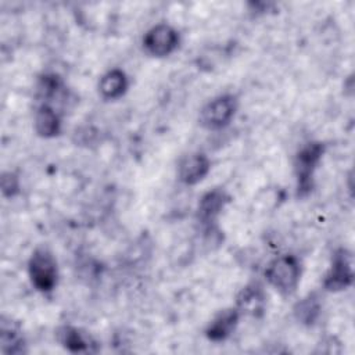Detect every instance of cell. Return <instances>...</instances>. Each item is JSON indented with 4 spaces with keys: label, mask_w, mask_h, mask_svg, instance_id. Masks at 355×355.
Listing matches in <instances>:
<instances>
[{
    "label": "cell",
    "mask_w": 355,
    "mask_h": 355,
    "mask_svg": "<svg viewBox=\"0 0 355 355\" xmlns=\"http://www.w3.org/2000/svg\"><path fill=\"white\" fill-rule=\"evenodd\" d=\"M266 283L280 295L294 294L302 277V262L291 252L277 254L266 263L263 269Z\"/></svg>",
    "instance_id": "cell-1"
},
{
    "label": "cell",
    "mask_w": 355,
    "mask_h": 355,
    "mask_svg": "<svg viewBox=\"0 0 355 355\" xmlns=\"http://www.w3.org/2000/svg\"><path fill=\"white\" fill-rule=\"evenodd\" d=\"M28 276L31 284L43 294L51 293L58 284V262L53 251L46 245L36 247L28 259Z\"/></svg>",
    "instance_id": "cell-2"
},
{
    "label": "cell",
    "mask_w": 355,
    "mask_h": 355,
    "mask_svg": "<svg viewBox=\"0 0 355 355\" xmlns=\"http://www.w3.org/2000/svg\"><path fill=\"white\" fill-rule=\"evenodd\" d=\"M326 147L322 141H308L300 147L294 157V175L297 183V194L306 196L313 187V176L320 164Z\"/></svg>",
    "instance_id": "cell-3"
},
{
    "label": "cell",
    "mask_w": 355,
    "mask_h": 355,
    "mask_svg": "<svg viewBox=\"0 0 355 355\" xmlns=\"http://www.w3.org/2000/svg\"><path fill=\"white\" fill-rule=\"evenodd\" d=\"M237 110V96L233 93H220L201 107L198 122L207 130H222L234 119Z\"/></svg>",
    "instance_id": "cell-4"
},
{
    "label": "cell",
    "mask_w": 355,
    "mask_h": 355,
    "mask_svg": "<svg viewBox=\"0 0 355 355\" xmlns=\"http://www.w3.org/2000/svg\"><path fill=\"white\" fill-rule=\"evenodd\" d=\"M141 46L150 57L165 58L173 54L180 46V33L173 25L159 22L146 31Z\"/></svg>",
    "instance_id": "cell-5"
},
{
    "label": "cell",
    "mask_w": 355,
    "mask_h": 355,
    "mask_svg": "<svg viewBox=\"0 0 355 355\" xmlns=\"http://www.w3.org/2000/svg\"><path fill=\"white\" fill-rule=\"evenodd\" d=\"M354 282V258L352 252L344 247L331 254L329 269L323 277V290L338 293L347 290Z\"/></svg>",
    "instance_id": "cell-6"
},
{
    "label": "cell",
    "mask_w": 355,
    "mask_h": 355,
    "mask_svg": "<svg viewBox=\"0 0 355 355\" xmlns=\"http://www.w3.org/2000/svg\"><path fill=\"white\" fill-rule=\"evenodd\" d=\"M232 201L230 194L223 187H214L205 191L197 204V219L204 227L216 225L218 218Z\"/></svg>",
    "instance_id": "cell-7"
},
{
    "label": "cell",
    "mask_w": 355,
    "mask_h": 355,
    "mask_svg": "<svg viewBox=\"0 0 355 355\" xmlns=\"http://www.w3.org/2000/svg\"><path fill=\"white\" fill-rule=\"evenodd\" d=\"M211 171V159L205 153L193 151L183 155L176 166L178 180L184 186L201 183Z\"/></svg>",
    "instance_id": "cell-8"
},
{
    "label": "cell",
    "mask_w": 355,
    "mask_h": 355,
    "mask_svg": "<svg viewBox=\"0 0 355 355\" xmlns=\"http://www.w3.org/2000/svg\"><path fill=\"white\" fill-rule=\"evenodd\" d=\"M266 293L259 282H248L236 294L234 306L241 316L262 318L266 311Z\"/></svg>",
    "instance_id": "cell-9"
},
{
    "label": "cell",
    "mask_w": 355,
    "mask_h": 355,
    "mask_svg": "<svg viewBox=\"0 0 355 355\" xmlns=\"http://www.w3.org/2000/svg\"><path fill=\"white\" fill-rule=\"evenodd\" d=\"M241 318V313L234 305L223 308L218 311L208 322L204 334L212 343H223L236 331Z\"/></svg>",
    "instance_id": "cell-10"
},
{
    "label": "cell",
    "mask_w": 355,
    "mask_h": 355,
    "mask_svg": "<svg viewBox=\"0 0 355 355\" xmlns=\"http://www.w3.org/2000/svg\"><path fill=\"white\" fill-rule=\"evenodd\" d=\"M62 121L58 111L49 103H40L33 114V130L42 139H53L61 133Z\"/></svg>",
    "instance_id": "cell-11"
},
{
    "label": "cell",
    "mask_w": 355,
    "mask_h": 355,
    "mask_svg": "<svg viewBox=\"0 0 355 355\" xmlns=\"http://www.w3.org/2000/svg\"><path fill=\"white\" fill-rule=\"evenodd\" d=\"M129 89V78L121 68H111L105 71L98 80V96L104 101H115L122 98Z\"/></svg>",
    "instance_id": "cell-12"
},
{
    "label": "cell",
    "mask_w": 355,
    "mask_h": 355,
    "mask_svg": "<svg viewBox=\"0 0 355 355\" xmlns=\"http://www.w3.org/2000/svg\"><path fill=\"white\" fill-rule=\"evenodd\" d=\"M55 338L60 343L62 348L72 354H82V352H90L93 344V340L85 334L80 329L71 326V324H62L55 330Z\"/></svg>",
    "instance_id": "cell-13"
},
{
    "label": "cell",
    "mask_w": 355,
    "mask_h": 355,
    "mask_svg": "<svg viewBox=\"0 0 355 355\" xmlns=\"http://www.w3.org/2000/svg\"><path fill=\"white\" fill-rule=\"evenodd\" d=\"M322 301L318 293L312 291L300 298L293 306V315L295 320L306 327H312L322 316Z\"/></svg>",
    "instance_id": "cell-14"
},
{
    "label": "cell",
    "mask_w": 355,
    "mask_h": 355,
    "mask_svg": "<svg viewBox=\"0 0 355 355\" xmlns=\"http://www.w3.org/2000/svg\"><path fill=\"white\" fill-rule=\"evenodd\" d=\"M25 337L21 327L15 322H6L1 319L0 326V351L8 355H18L25 352Z\"/></svg>",
    "instance_id": "cell-15"
},
{
    "label": "cell",
    "mask_w": 355,
    "mask_h": 355,
    "mask_svg": "<svg viewBox=\"0 0 355 355\" xmlns=\"http://www.w3.org/2000/svg\"><path fill=\"white\" fill-rule=\"evenodd\" d=\"M1 194L3 197L7 198H12L15 197L19 190H21V182H19V176L14 172V171H6L1 175Z\"/></svg>",
    "instance_id": "cell-16"
}]
</instances>
